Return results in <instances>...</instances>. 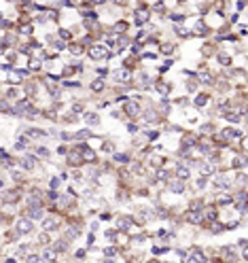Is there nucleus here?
<instances>
[{
  "instance_id": "obj_19",
  "label": "nucleus",
  "mask_w": 248,
  "mask_h": 263,
  "mask_svg": "<svg viewBox=\"0 0 248 263\" xmlns=\"http://www.w3.org/2000/svg\"><path fill=\"white\" fill-rule=\"evenodd\" d=\"M199 172H202V174H210V172H214V166H212V164H204V166L199 168Z\"/></svg>"
},
{
  "instance_id": "obj_40",
  "label": "nucleus",
  "mask_w": 248,
  "mask_h": 263,
  "mask_svg": "<svg viewBox=\"0 0 248 263\" xmlns=\"http://www.w3.org/2000/svg\"><path fill=\"white\" fill-rule=\"evenodd\" d=\"M180 2H182V0H180Z\"/></svg>"
},
{
  "instance_id": "obj_5",
  "label": "nucleus",
  "mask_w": 248,
  "mask_h": 263,
  "mask_svg": "<svg viewBox=\"0 0 248 263\" xmlns=\"http://www.w3.org/2000/svg\"><path fill=\"white\" fill-rule=\"evenodd\" d=\"M187 221H189V223H202V221H204V214H202L199 210H189Z\"/></svg>"
},
{
  "instance_id": "obj_13",
  "label": "nucleus",
  "mask_w": 248,
  "mask_h": 263,
  "mask_svg": "<svg viewBox=\"0 0 248 263\" xmlns=\"http://www.w3.org/2000/svg\"><path fill=\"white\" fill-rule=\"evenodd\" d=\"M191 176V172H189V168H182V166H178V178H182V180H187Z\"/></svg>"
},
{
  "instance_id": "obj_2",
  "label": "nucleus",
  "mask_w": 248,
  "mask_h": 263,
  "mask_svg": "<svg viewBox=\"0 0 248 263\" xmlns=\"http://www.w3.org/2000/svg\"><path fill=\"white\" fill-rule=\"evenodd\" d=\"M134 17H136V23H138V26H142V23L151 17V13H149L146 9H138V11L134 13Z\"/></svg>"
},
{
  "instance_id": "obj_29",
  "label": "nucleus",
  "mask_w": 248,
  "mask_h": 263,
  "mask_svg": "<svg viewBox=\"0 0 248 263\" xmlns=\"http://www.w3.org/2000/svg\"><path fill=\"white\" fill-rule=\"evenodd\" d=\"M127 132H129V134H136V132H138V125H136V123H129V125H127Z\"/></svg>"
},
{
  "instance_id": "obj_31",
  "label": "nucleus",
  "mask_w": 248,
  "mask_h": 263,
  "mask_svg": "<svg viewBox=\"0 0 248 263\" xmlns=\"http://www.w3.org/2000/svg\"><path fill=\"white\" fill-rule=\"evenodd\" d=\"M227 119H229L231 123H238V121H240V115H227Z\"/></svg>"
},
{
  "instance_id": "obj_30",
  "label": "nucleus",
  "mask_w": 248,
  "mask_h": 263,
  "mask_svg": "<svg viewBox=\"0 0 248 263\" xmlns=\"http://www.w3.org/2000/svg\"><path fill=\"white\" fill-rule=\"evenodd\" d=\"M26 261H28V263H38V261H41V257H36V255H30Z\"/></svg>"
},
{
  "instance_id": "obj_6",
  "label": "nucleus",
  "mask_w": 248,
  "mask_h": 263,
  "mask_svg": "<svg viewBox=\"0 0 248 263\" xmlns=\"http://www.w3.org/2000/svg\"><path fill=\"white\" fill-rule=\"evenodd\" d=\"M81 155H83V159H87V161H95V153H93L87 144L81 146Z\"/></svg>"
},
{
  "instance_id": "obj_32",
  "label": "nucleus",
  "mask_w": 248,
  "mask_h": 263,
  "mask_svg": "<svg viewBox=\"0 0 248 263\" xmlns=\"http://www.w3.org/2000/svg\"><path fill=\"white\" fill-rule=\"evenodd\" d=\"M104 253H106L108 257H115V255H117V248H113V246H110V248H106Z\"/></svg>"
},
{
  "instance_id": "obj_4",
  "label": "nucleus",
  "mask_w": 248,
  "mask_h": 263,
  "mask_svg": "<svg viewBox=\"0 0 248 263\" xmlns=\"http://www.w3.org/2000/svg\"><path fill=\"white\" fill-rule=\"evenodd\" d=\"M125 113H127L129 117H136V115H140V106H138L136 102H127V104H125Z\"/></svg>"
},
{
  "instance_id": "obj_16",
  "label": "nucleus",
  "mask_w": 248,
  "mask_h": 263,
  "mask_svg": "<svg viewBox=\"0 0 248 263\" xmlns=\"http://www.w3.org/2000/svg\"><path fill=\"white\" fill-rule=\"evenodd\" d=\"M206 32H208L206 23H202V21H197V23H195V34H206Z\"/></svg>"
},
{
  "instance_id": "obj_22",
  "label": "nucleus",
  "mask_w": 248,
  "mask_h": 263,
  "mask_svg": "<svg viewBox=\"0 0 248 263\" xmlns=\"http://www.w3.org/2000/svg\"><path fill=\"white\" fill-rule=\"evenodd\" d=\"M189 259H191V261H204V255H202L199 250H195V253H193V257H189Z\"/></svg>"
},
{
  "instance_id": "obj_38",
  "label": "nucleus",
  "mask_w": 248,
  "mask_h": 263,
  "mask_svg": "<svg viewBox=\"0 0 248 263\" xmlns=\"http://www.w3.org/2000/svg\"><path fill=\"white\" fill-rule=\"evenodd\" d=\"M95 2H106V0H95Z\"/></svg>"
},
{
  "instance_id": "obj_17",
  "label": "nucleus",
  "mask_w": 248,
  "mask_h": 263,
  "mask_svg": "<svg viewBox=\"0 0 248 263\" xmlns=\"http://www.w3.org/2000/svg\"><path fill=\"white\" fill-rule=\"evenodd\" d=\"M85 121H87V123H91V125H93V123H98V121H100V119H98V115H95V113H89V115H85Z\"/></svg>"
},
{
  "instance_id": "obj_35",
  "label": "nucleus",
  "mask_w": 248,
  "mask_h": 263,
  "mask_svg": "<svg viewBox=\"0 0 248 263\" xmlns=\"http://www.w3.org/2000/svg\"><path fill=\"white\" fill-rule=\"evenodd\" d=\"M140 51V43H134L131 45V53H138Z\"/></svg>"
},
{
  "instance_id": "obj_28",
  "label": "nucleus",
  "mask_w": 248,
  "mask_h": 263,
  "mask_svg": "<svg viewBox=\"0 0 248 263\" xmlns=\"http://www.w3.org/2000/svg\"><path fill=\"white\" fill-rule=\"evenodd\" d=\"M125 28H127V23H125V21H119L115 30H119V32H125Z\"/></svg>"
},
{
  "instance_id": "obj_24",
  "label": "nucleus",
  "mask_w": 248,
  "mask_h": 263,
  "mask_svg": "<svg viewBox=\"0 0 248 263\" xmlns=\"http://www.w3.org/2000/svg\"><path fill=\"white\" fill-rule=\"evenodd\" d=\"M102 87H104V83H102V81H93V85H91L93 91H102Z\"/></svg>"
},
{
  "instance_id": "obj_27",
  "label": "nucleus",
  "mask_w": 248,
  "mask_h": 263,
  "mask_svg": "<svg viewBox=\"0 0 248 263\" xmlns=\"http://www.w3.org/2000/svg\"><path fill=\"white\" fill-rule=\"evenodd\" d=\"M115 161H121V164H125V161H127V155H121V153H119V155H115Z\"/></svg>"
},
{
  "instance_id": "obj_33",
  "label": "nucleus",
  "mask_w": 248,
  "mask_h": 263,
  "mask_svg": "<svg viewBox=\"0 0 248 263\" xmlns=\"http://www.w3.org/2000/svg\"><path fill=\"white\" fill-rule=\"evenodd\" d=\"M36 153H38V155H42V157H49V151H47V149H36Z\"/></svg>"
},
{
  "instance_id": "obj_7",
  "label": "nucleus",
  "mask_w": 248,
  "mask_h": 263,
  "mask_svg": "<svg viewBox=\"0 0 248 263\" xmlns=\"http://www.w3.org/2000/svg\"><path fill=\"white\" fill-rule=\"evenodd\" d=\"M34 164H36V157H32V155H26V157L21 159V168H26V170H32Z\"/></svg>"
},
{
  "instance_id": "obj_37",
  "label": "nucleus",
  "mask_w": 248,
  "mask_h": 263,
  "mask_svg": "<svg viewBox=\"0 0 248 263\" xmlns=\"http://www.w3.org/2000/svg\"><path fill=\"white\" fill-rule=\"evenodd\" d=\"M244 257H246V259H248V246H246V248H244Z\"/></svg>"
},
{
  "instance_id": "obj_23",
  "label": "nucleus",
  "mask_w": 248,
  "mask_h": 263,
  "mask_svg": "<svg viewBox=\"0 0 248 263\" xmlns=\"http://www.w3.org/2000/svg\"><path fill=\"white\" fill-rule=\"evenodd\" d=\"M206 95H197V98H195V106H204V104H206Z\"/></svg>"
},
{
  "instance_id": "obj_39",
  "label": "nucleus",
  "mask_w": 248,
  "mask_h": 263,
  "mask_svg": "<svg viewBox=\"0 0 248 263\" xmlns=\"http://www.w3.org/2000/svg\"><path fill=\"white\" fill-rule=\"evenodd\" d=\"M115 2H117V0H115Z\"/></svg>"
},
{
  "instance_id": "obj_26",
  "label": "nucleus",
  "mask_w": 248,
  "mask_h": 263,
  "mask_svg": "<svg viewBox=\"0 0 248 263\" xmlns=\"http://www.w3.org/2000/svg\"><path fill=\"white\" fill-rule=\"evenodd\" d=\"M157 89H159L161 93H167V91H170V87H167L165 83H157Z\"/></svg>"
},
{
  "instance_id": "obj_25",
  "label": "nucleus",
  "mask_w": 248,
  "mask_h": 263,
  "mask_svg": "<svg viewBox=\"0 0 248 263\" xmlns=\"http://www.w3.org/2000/svg\"><path fill=\"white\" fill-rule=\"evenodd\" d=\"M206 182H208V180H206V176H204V174L197 178V187H199V189H202V187H206Z\"/></svg>"
},
{
  "instance_id": "obj_3",
  "label": "nucleus",
  "mask_w": 248,
  "mask_h": 263,
  "mask_svg": "<svg viewBox=\"0 0 248 263\" xmlns=\"http://www.w3.org/2000/svg\"><path fill=\"white\" fill-rule=\"evenodd\" d=\"M108 55H110V53H108L104 47H93V49H91V57H93V59H106Z\"/></svg>"
},
{
  "instance_id": "obj_36",
  "label": "nucleus",
  "mask_w": 248,
  "mask_h": 263,
  "mask_svg": "<svg viewBox=\"0 0 248 263\" xmlns=\"http://www.w3.org/2000/svg\"><path fill=\"white\" fill-rule=\"evenodd\" d=\"M206 217H208V219H210V221H212V219H214V217H216V212H214V210H208V214H206Z\"/></svg>"
},
{
  "instance_id": "obj_9",
  "label": "nucleus",
  "mask_w": 248,
  "mask_h": 263,
  "mask_svg": "<svg viewBox=\"0 0 248 263\" xmlns=\"http://www.w3.org/2000/svg\"><path fill=\"white\" fill-rule=\"evenodd\" d=\"M55 253H64V250H68V240H59V242H55Z\"/></svg>"
},
{
  "instance_id": "obj_34",
  "label": "nucleus",
  "mask_w": 248,
  "mask_h": 263,
  "mask_svg": "<svg viewBox=\"0 0 248 263\" xmlns=\"http://www.w3.org/2000/svg\"><path fill=\"white\" fill-rule=\"evenodd\" d=\"M218 59H221V64H225V66H227V64H229V62H231V59H229V57H227V55H221V57H218Z\"/></svg>"
},
{
  "instance_id": "obj_15",
  "label": "nucleus",
  "mask_w": 248,
  "mask_h": 263,
  "mask_svg": "<svg viewBox=\"0 0 248 263\" xmlns=\"http://www.w3.org/2000/svg\"><path fill=\"white\" fill-rule=\"evenodd\" d=\"M248 161L244 159V157H233V168H244Z\"/></svg>"
},
{
  "instance_id": "obj_21",
  "label": "nucleus",
  "mask_w": 248,
  "mask_h": 263,
  "mask_svg": "<svg viewBox=\"0 0 248 263\" xmlns=\"http://www.w3.org/2000/svg\"><path fill=\"white\" fill-rule=\"evenodd\" d=\"M53 250H55V248H53ZM53 250H51V248L45 250V253H42V259H55V253H53Z\"/></svg>"
},
{
  "instance_id": "obj_11",
  "label": "nucleus",
  "mask_w": 248,
  "mask_h": 263,
  "mask_svg": "<svg viewBox=\"0 0 248 263\" xmlns=\"http://www.w3.org/2000/svg\"><path fill=\"white\" fill-rule=\"evenodd\" d=\"M55 227H57V223H55L53 219H49V221L42 223V229H45V231H55Z\"/></svg>"
},
{
  "instance_id": "obj_8",
  "label": "nucleus",
  "mask_w": 248,
  "mask_h": 263,
  "mask_svg": "<svg viewBox=\"0 0 248 263\" xmlns=\"http://www.w3.org/2000/svg\"><path fill=\"white\" fill-rule=\"evenodd\" d=\"M170 189H172L174 193H180V191H185V180H182V178H178V182H172V185H170Z\"/></svg>"
},
{
  "instance_id": "obj_18",
  "label": "nucleus",
  "mask_w": 248,
  "mask_h": 263,
  "mask_svg": "<svg viewBox=\"0 0 248 263\" xmlns=\"http://www.w3.org/2000/svg\"><path fill=\"white\" fill-rule=\"evenodd\" d=\"M117 227H119V229H127V227H129V219H117Z\"/></svg>"
},
{
  "instance_id": "obj_14",
  "label": "nucleus",
  "mask_w": 248,
  "mask_h": 263,
  "mask_svg": "<svg viewBox=\"0 0 248 263\" xmlns=\"http://www.w3.org/2000/svg\"><path fill=\"white\" fill-rule=\"evenodd\" d=\"M117 79H119L121 83H127V81H129V72H127V70H119V72H117Z\"/></svg>"
},
{
  "instance_id": "obj_12",
  "label": "nucleus",
  "mask_w": 248,
  "mask_h": 263,
  "mask_svg": "<svg viewBox=\"0 0 248 263\" xmlns=\"http://www.w3.org/2000/svg\"><path fill=\"white\" fill-rule=\"evenodd\" d=\"M30 219H42V210L38 208V206L30 208Z\"/></svg>"
},
{
  "instance_id": "obj_20",
  "label": "nucleus",
  "mask_w": 248,
  "mask_h": 263,
  "mask_svg": "<svg viewBox=\"0 0 248 263\" xmlns=\"http://www.w3.org/2000/svg\"><path fill=\"white\" fill-rule=\"evenodd\" d=\"M144 119H146V121H155V119H157V115H155V113H153V110L149 108V110L144 113Z\"/></svg>"
},
{
  "instance_id": "obj_1",
  "label": "nucleus",
  "mask_w": 248,
  "mask_h": 263,
  "mask_svg": "<svg viewBox=\"0 0 248 263\" xmlns=\"http://www.w3.org/2000/svg\"><path fill=\"white\" fill-rule=\"evenodd\" d=\"M32 229H34L32 219H19L17 221V231H19V233H30Z\"/></svg>"
},
{
  "instance_id": "obj_10",
  "label": "nucleus",
  "mask_w": 248,
  "mask_h": 263,
  "mask_svg": "<svg viewBox=\"0 0 248 263\" xmlns=\"http://www.w3.org/2000/svg\"><path fill=\"white\" fill-rule=\"evenodd\" d=\"M216 185H218L221 189H227V187H229L231 182L227 180V176H225V174H221V176H216Z\"/></svg>"
}]
</instances>
